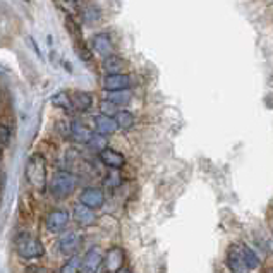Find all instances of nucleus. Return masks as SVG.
Wrapping results in <instances>:
<instances>
[{"instance_id":"nucleus-1","label":"nucleus","mask_w":273,"mask_h":273,"mask_svg":"<svg viewBox=\"0 0 273 273\" xmlns=\"http://www.w3.org/2000/svg\"><path fill=\"white\" fill-rule=\"evenodd\" d=\"M24 175H26L28 182L31 184V187L38 189V191H43L47 187V163L43 155L35 153L28 158Z\"/></svg>"},{"instance_id":"nucleus-2","label":"nucleus","mask_w":273,"mask_h":273,"mask_svg":"<svg viewBox=\"0 0 273 273\" xmlns=\"http://www.w3.org/2000/svg\"><path fill=\"white\" fill-rule=\"evenodd\" d=\"M16 251L19 256L24 258V260H35V258L43 256V253H45L40 239L31 236V234H28V232H23L17 236Z\"/></svg>"},{"instance_id":"nucleus-3","label":"nucleus","mask_w":273,"mask_h":273,"mask_svg":"<svg viewBox=\"0 0 273 273\" xmlns=\"http://www.w3.org/2000/svg\"><path fill=\"white\" fill-rule=\"evenodd\" d=\"M77 186V179L74 174L66 172V170H60L52 177L50 180V191L55 198L62 199L67 198L74 193V189Z\"/></svg>"},{"instance_id":"nucleus-4","label":"nucleus","mask_w":273,"mask_h":273,"mask_svg":"<svg viewBox=\"0 0 273 273\" xmlns=\"http://www.w3.org/2000/svg\"><path fill=\"white\" fill-rule=\"evenodd\" d=\"M103 88L107 91H117V90H125L131 86V77L124 72H110L103 77Z\"/></svg>"},{"instance_id":"nucleus-5","label":"nucleus","mask_w":273,"mask_h":273,"mask_svg":"<svg viewBox=\"0 0 273 273\" xmlns=\"http://www.w3.org/2000/svg\"><path fill=\"white\" fill-rule=\"evenodd\" d=\"M67 222H69V212L67 209H53V212L48 213L47 217V228L50 232H60L64 230Z\"/></svg>"},{"instance_id":"nucleus-6","label":"nucleus","mask_w":273,"mask_h":273,"mask_svg":"<svg viewBox=\"0 0 273 273\" xmlns=\"http://www.w3.org/2000/svg\"><path fill=\"white\" fill-rule=\"evenodd\" d=\"M79 201L82 204H86V206H90V208H93V209H98V208L103 206L105 194L98 187H86L85 191L81 193Z\"/></svg>"},{"instance_id":"nucleus-7","label":"nucleus","mask_w":273,"mask_h":273,"mask_svg":"<svg viewBox=\"0 0 273 273\" xmlns=\"http://www.w3.org/2000/svg\"><path fill=\"white\" fill-rule=\"evenodd\" d=\"M81 244V237L79 234L71 230V232H64L58 239V249H60L62 255H74L77 251V247Z\"/></svg>"},{"instance_id":"nucleus-8","label":"nucleus","mask_w":273,"mask_h":273,"mask_svg":"<svg viewBox=\"0 0 273 273\" xmlns=\"http://www.w3.org/2000/svg\"><path fill=\"white\" fill-rule=\"evenodd\" d=\"M98 157L101 160V163L107 165L109 169L119 170L125 165V157L120 153V151H117L114 148H105L103 151H100Z\"/></svg>"},{"instance_id":"nucleus-9","label":"nucleus","mask_w":273,"mask_h":273,"mask_svg":"<svg viewBox=\"0 0 273 273\" xmlns=\"http://www.w3.org/2000/svg\"><path fill=\"white\" fill-rule=\"evenodd\" d=\"M101 263H103V256H101V253L96 249V247H91L81 261V271L82 273H96L100 270Z\"/></svg>"},{"instance_id":"nucleus-10","label":"nucleus","mask_w":273,"mask_h":273,"mask_svg":"<svg viewBox=\"0 0 273 273\" xmlns=\"http://www.w3.org/2000/svg\"><path fill=\"white\" fill-rule=\"evenodd\" d=\"M105 263V270L109 273H117L119 270H122L124 265V251L120 247H112V249L107 253V256L103 258Z\"/></svg>"},{"instance_id":"nucleus-11","label":"nucleus","mask_w":273,"mask_h":273,"mask_svg":"<svg viewBox=\"0 0 273 273\" xmlns=\"http://www.w3.org/2000/svg\"><path fill=\"white\" fill-rule=\"evenodd\" d=\"M72 217H74L76 223H79L81 227H90V225H93L95 220H96L93 208L86 206V204H82V203L76 204V206H74Z\"/></svg>"},{"instance_id":"nucleus-12","label":"nucleus","mask_w":273,"mask_h":273,"mask_svg":"<svg viewBox=\"0 0 273 273\" xmlns=\"http://www.w3.org/2000/svg\"><path fill=\"white\" fill-rule=\"evenodd\" d=\"M95 128H96V133L103 136H112L119 131V125H117V120L114 117H109L103 114L95 115Z\"/></svg>"},{"instance_id":"nucleus-13","label":"nucleus","mask_w":273,"mask_h":273,"mask_svg":"<svg viewBox=\"0 0 273 273\" xmlns=\"http://www.w3.org/2000/svg\"><path fill=\"white\" fill-rule=\"evenodd\" d=\"M227 265L232 273H244V270H247V268H246L244 258H242V249L232 246L227 253Z\"/></svg>"},{"instance_id":"nucleus-14","label":"nucleus","mask_w":273,"mask_h":273,"mask_svg":"<svg viewBox=\"0 0 273 273\" xmlns=\"http://www.w3.org/2000/svg\"><path fill=\"white\" fill-rule=\"evenodd\" d=\"M93 50L103 58L114 53V43H112L107 33H98V35L93 36Z\"/></svg>"},{"instance_id":"nucleus-15","label":"nucleus","mask_w":273,"mask_h":273,"mask_svg":"<svg viewBox=\"0 0 273 273\" xmlns=\"http://www.w3.org/2000/svg\"><path fill=\"white\" fill-rule=\"evenodd\" d=\"M69 136L76 141V143L88 144V141L91 139L93 133H91V129L88 128V125L79 122V120H74V122L71 124V128H69Z\"/></svg>"},{"instance_id":"nucleus-16","label":"nucleus","mask_w":273,"mask_h":273,"mask_svg":"<svg viewBox=\"0 0 273 273\" xmlns=\"http://www.w3.org/2000/svg\"><path fill=\"white\" fill-rule=\"evenodd\" d=\"M72 96V105L77 112H88L93 107V96L88 91H74Z\"/></svg>"},{"instance_id":"nucleus-17","label":"nucleus","mask_w":273,"mask_h":273,"mask_svg":"<svg viewBox=\"0 0 273 273\" xmlns=\"http://www.w3.org/2000/svg\"><path fill=\"white\" fill-rule=\"evenodd\" d=\"M107 98L114 101L117 107H125L133 101V91H131L129 88H125V90H117V91H109V96H107Z\"/></svg>"},{"instance_id":"nucleus-18","label":"nucleus","mask_w":273,"mask_h":273,"mask_svg":"<svg viewBox=\"0 0 273 273\" xmlns=\"http://www.w3.org/2000/svg\"><path fill=\"white\" fill-rule=\"evenodd\" d=\"M114 119L117 120V125H119V129H122V131H129L136 124L134 114H133V112H129V110H125V109L117 112Z\"/></svg>"},{"instance_id":"nucleus-19","label":"nucleus","mask_w":273,"mask_h":273,"mask_svg":"<svg viewBox=\"0 0 273 273\" xmlns=\"http://www.w3.org/2000/svg\"><path fill=\"white\" fill-rule=\"evenodd\" d=\"M101 66H103V69L107 71V74H110V72H122L125 62H124L122 57L114 55V53H112V55L103 58V64Z\"/></svg>"},{"instance_id":"nucleus-20","label":"nucleus","mask_w":273,"mask_h":273,"mask_svg":"<svg viewBox=\"0 0 273 273\" xmlns=\"http://www.w3.org/2000/svg\"><path fill=\"white\" fill-rule=\"evenodd\" d=\"M52 105L58 107L62 110H72L74 105H72V96L67 93V91H58L52 96Z\"/></svg>"},{"instance_id":"nucleus-21","label":"nucleus","mask_w":273,"mask_h":273,"mask_svg":"<svg viewBox=\"0 0 273 273\" xmlns=\"http://www.w3.org/2000/svg\"><path fill=\"white\" fill-rule=\"evenodd\" d=\"M88 146H90L93 151H103L105 148H109V139H107V136L100 134V133H93L91 136V139L88 141Z\"/></svg>"},{"instance_id":"nucleus-22","label":"nucleus","mask_w":273,"mask_h":273,"mask_svg":"<svg viewBox=\"0 0 273 273\" xmlns=\"http://www.w3.org/2000/svg\"><path fill=\"white\" fill-rule=\"evenodd\" d=\"M242 258H244L246 268L247 270H256L260 266V258L255 255V251L249 249V247H242Z\"/></svg>"},{"instance_id":"nucleus-23","label":"nucleus","mask_w":273,"mask_h":273,"mask_svg":"<svg viewBox=\"0 0 273 273\" xmlns=\"http://www.w3.org/2000/svg\"><path fill=\"white\" fill-rule=\"evenodd\" d=\"M98 107H100V114L109 115V117H115V114L119 112V107H117L114 101L109 100V98L101 100Z\"/></svg>"},{"instance_id":"nucleus-24","label":"nucleus","mask_w":273,"mask_h":273,"mask_svg":"<svg viewBox=\"0 0 273 273\" xmlns=\"http://www.w3.org/2000/svg\"><path fill=\"white\" fill-rule=\"evenodd\" d=\"M81 258H77V256H72L69 261L66 263L64 266H62V270L60 273H77L79 271V268H81Z\"/></svg>"},{"instance_id":"nucleus-25","label":"nucleus","mask_w":273,"mask_h":273,"mask_svg":"<svg viewBox=\"0 0 273 273\" xmlns=\"http://www.w3.org/2000/svg\"><path fill=\"white\" fill-rule=\"evenodd\" d=\"M76 52H77V55H79L81 60L91 62V52L88 50V47H86L82 41H77V43H76Z\"/></svg>"},{"instance_id":"nucleus-26","label":"nucleus","mask_w":273,"mask_h":273,"mask_svg":"<svg viewBox=\"0 0 273 273\" xmlns=\"http://www.w3.org/2000/svg\"><path fill=\"white\" fill-rule=\"evenodd\" d=\"M9 143H11V129L7 125L0 124V146L2 148H7Z\"/></svg>"},{"instance_id":"nucleus-27","label":"nucleus","mask_w":273,"mask_h":273,"mask_svg":"<svg viewBox=\"0 0 273 273\" xmlns=\"http://www.w3.org/2000/svg\"><path fill=\"white\" fill-rule=\"evenodd\" d=\"M57 4L60 6L62 9H64L66 12H69V14H74L76 12V0H57Z\"/></svg>"},{"instance_id":"nucleus-28","label":"nucleus","mask_w":273,"mask_h":273,"mask_svg":"<svg viewBox=\"0 0 273 273\" xmlns=\"http://www.w3.org/2000/svg\"><path fill=\"white\" fill-rule=\"evenodd\" d=\"M85 19L88 23H95L100 19V11L96 7H88L86 12H85Z\"/></svg>"},{"instance_id":"nucleus-29","label":"nucleus","mask_w":273,"mask_h":273,"mask_svg":"<svg viewBox=\"0 0 273 273\" xmlns=\"http://www.w3.org/2000/svg\"><path fill=\"white\" fill-rule=\"evenodd\" d=\"M120 182H122V180H120V175H119V174H110V175H109V179H107V184H109L110 187L119 186Z\"/></svg>"},{"instance_id":"nucleus-30","label":"nucleus","mask_w":273,"mask_h":273,"mask_svg":"<svg viewBox=\"0 0 273 273\" xmlns=\"http://www.w3.org/2000/svg\"><path fill=\"white\" fill-rule=\"evenodd\" d=\"M117 273H131V271H129V270H119Z\"/></svg>"},{"instance_id":"nucleus-31","label":"nucleus","mask_w":273,"mask_h":273,"mask_svg":"<svg viewBox=\"0 0 273 273\" xmlns=\"http://www.w3.org/2000/svg\"><path fill=\"white\" fill-rule=\"evenodd\" d=\"M0 158H2V146H0Z\"/></svg>"},{"instance_id":"nucleus-32","label":"nucleus","mask_w":273,"mask_h":273,"mask_svg":"<svg viewBox=\"0 0 273 273\" xmlns=\"http://www.w3.org/2000/svg\"><path fill=\"white\" fill-rule=\"evenodd\" d=\"M270 273H273V268H271V270H270Z\"/></svg>"}]
</instances>
